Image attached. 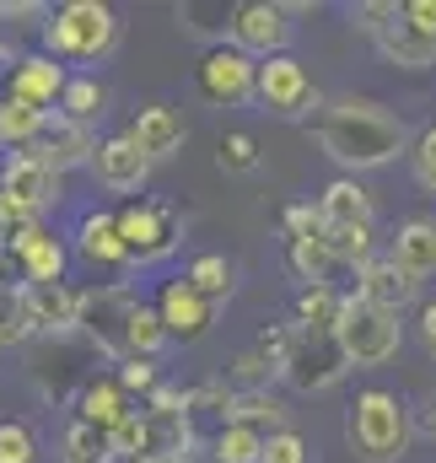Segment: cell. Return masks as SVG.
<instances>
[{
    "label": "cell",
    "instance_id": "obj_1",
    "mask_svg": "<svg viewBox=\"0 0 436 463\" xmlns=\"http://www.w3.org/2000/svg\"><path fill=\"white\" fill-rule=\"evenodd\" d=\"M313 135H318V146L328 156L345 167V178L388 167V162H399L415 146L404 118H393L372 98H334V103H324L318 118H313Z\"/></svg>",
    "mask_w": 436,
    "mask_h": 463
},
{
    "label": "cell",
    "instance_id": "obj_2",
    "mask_svg": "<svg viewBox=\"0 0 436 463\" xmlns=\"http://www.w3.org/2000/svg\"><path fill=\"white\" fill-rule=\"evenodd\" d=\"M113 43H118V16L103 0L49 5V16L38 22V49L54 54L60 65H98L113 54Z\"/></svg>",
    "mask_w": 436,
    "mask_h": 463
},
{
    "label": "cell",
    "instance_id": "obj_3",
    "mask_svg": "<svg viewBox=\"0 0 436 463\" xmlns=\"http://www.w3.org/2000/svg\"><path fill=\"white\" fill-rule=\"evenodd\" d=\"M410 404L393 388H361L345 415V442L361 463H399L410 453Z\"/></svg>",
    "mask_w": 436,
    "mask_h": 463
},
{
    "label": "cell",
    "instance_id": "obj_4",
    "mask_svg": "<svg viewBox=\"0 0 436 463\" xmlns=\"http://www.w3.org/2000/svg\"><path fill=\"white\" fill-rule=\"evenodd\" d=\"M334 340H339L350 366H383V361H393L399 345H404V324H399V313H383V307L361 302L355 291H345Z\"/></svg>",
    "mask_w": 436,
    "mask_h": 463
},
{
    "label": "cell",
    "instance_id": "obj_5",
    "mask_svg": "<svg viewBox=\"0 0 436 463\" xmlns=\"http://www.w3.org/2000/svg\"><path fill=\"white\" fill-rule=\"evenodd\" d=\"M194 87L205 103L216 109H242V103H259V60L242 54L237 43H211L194 65Z\"/></svg>",
    "mask_w": 436,
    "mask_h": 463
},
{
    "label": "cell",
    "instance_id": "obj_6",
    "mask_svg": "<svg viewBox=\"0 0 436 463\" xmlns=\"http://www.w3.org/2000/svg\"><path fill=\"white\" fill-rule=\"evenodd\" d=\"M355 16L372 33V43L383 49V60H393L399 71H431L436 65V38L415 33L404 22V0H366Z\"/></svg>",
    "mask_w": 436,
    "mask_h": 463
},
{
    "label": "cell",
    "instance_id": "obj_7",
    "mask_svg": "<svg viewBox=\"0 0 436 463\" xmlns=\"http://www.w3.org/2000/svg\"><path fill=\"white\" fill-rule=\"evenodd\" d=\"M226 43H237L253 60L291 54V11L275 0H237L226 5Z\"/></svg>",
    "mask_w": 436,
    "mask_h": 463
},
{
    "label": "cell",
    "instance_id": "obj_8",
    "mask_svg": "<svg viewBox=\"0 0 436 463\" xmlns=\"http://www.w3.org/2000/svg\"><path fill=\"white\" fill-rule=\"evenodd\" d=\"M113 216H118V232H124L129 264H162V259L178 248V237H184L178 211L162 205V200H129V205H118Z\"/></svg>",
    "mask_w": 436,
    "mask_h": 463
},
{
    "label": "cell",
    "instance_id": "obj_9",
    "mask_svg": "<svg viewBox=\"0 0 436 463\" xmlns=\"http://www.w3.org/2000/svg\"><path fill=\"white\" fill-rule=\"evenodd\" d=\"M345 350L334 335H318V329H297L291 324V350L280 361V377L297 388V393H328L339 377H345Z\"/></svg>",
    "mask_w": 436,
    "mask_h": 463
},
{
    "label": "cell",
    "instance_id": "obj_10",
    "mask_svg": "<svg viewBox=\"0 0 436 463\" xmlns=\"http://www.w3.org/2000/svg\"><path fill=\"white\" fill-rule=\"evenodd\" d=\"M259 103L280 118H302L318 109V87L297 54H275V60H259Z\"/></svg>",
    "mask_w": 436,
    "mask_h": 463
},
{
    "label": "cell",
    "instance_id": "obj_11",
    "mask_svg": "<svg viewBox=\"0 0 436 463\" xmlns=\"http://www.w3.org/2000/svg\"><path fill=\"white\" fill-rule=\"evenodd\" d=\"M65 87H71V71H65L54 54H43V49L16 54V60H11V71H5V98L33 103V109H43V114H49V109H60Z\"/></svg>",
    "mask_w": 436,
    "mask_h": 463
},
{
    "label": "cell",
    "instance_id": "obj_12",
    "mask_svg": "<svg viewBox=\"0 0 436 463\" xmlns=\"http://www.w3.org/2000/svg\"><path fill=\"white\" fill-rule=\"evenodd\" d=\"M140 307V297H129L124 286H98V291H81V318L76 329H87L98 350H109L113 361H124V329H129V313Z\"/></svg>",
    "mask_w": 436,
    "mask_h": 463
},
{
    "label": "cell",
    "instance_id": "obj_13",
    "mask_svg": "<svg viewBox=\"0 0 436 463\" xmlns=\"http://www.w3.org/2000/svg\"><path fill=\"white\" fill-rule=\"evenodd\" d=\"M151 307L162 313V324H167V340H184V345L205 340V335H211V324H216V302H205V297H200V291H194L184 275L162 280Z\"/></svg>",
    "mask_w": 436,
    "mask_h": 463
},
{
    "label": "cell",
    "instance_id": "obj_14",
    "mask_svg": "<svg viewBox=\"0 0 436 463\" xmlns=\"http://www.w3.org/2000/svg\"><path fill=\"white\" fill-rule=\"evenodd\" d=\"M22 335H65L81 318V297L71 286H16Z\"/></svg>",
    "mask_w": 436,
    "mask_h": 463
},
{
    "label": "cell",
    "instance_id": "obj_15",
    "mask_svg": "<svg viewBox=\"0 0 436 463\" xmlns=\"http://www.w3.org/2000/svg\"><path fill=\"white\" fill-rule=\"evenodd\" d=\"M0 194L16 200L27 216H43L49 205H60V173L43 167L33 151H16V156H5V167H0Z\"/></svg>",
    "mask_w": 436,
    "mask_h": 463
},
{
    "label": "cell",
    "instance_id": "obj_16",
    "mask_svg": "<svg viewBox=\"0 0 436 463\" xmlns=\"http://www.w3.org/2000/svg\"><path fill=\"white\" fill-rule=\"evenodd\" d=\"M355 297L372 302V307H383V313H404V307L421 297V280H415L393 253H377V259H366V264L355 269Z\"/></svg>",
    "mask_w": 436,
    "mask_h": 463
},
{
    "label": "cell",
    "instance_id": "obj_17",
    "mask_svg": "<svg viewBox=\"0 0 436 463\" xmlns=\"http://www.w3.org/2000/svg\"><path fill=\"white\" fill-rule=\"evenodd\" d=\"M92 178H98L109 194H135V189L151 178V162H146V151L129 140V129L103 135V146H98V156H92Z\"/></svg>",
    "mask_w": 436,
    "mask_h": 463
},
{
    "label": "cell",
    "instance_id": "obj_18",
    "mask_svg": "<svg viewBox=\"0 0 436 463\" xmlns=\"http://www.w3.org/2000/svg\"><path fill=\"white\" fill-rule=\"evenodd\" d=\"M11 259L22 269V286H65V242L43 227L11 237Z\"/></svg>",
    "mask_w": 436,
    "mask_h": 463
},
{
    "label": "cell",
    "instance_id": "obj_19",
    "mask_svg": "<svg viewBox=\"0 0 436 463\" xmlns=\"http://www.w3.org/2000/svg\"><path fill=\"white\" fill-rule=\"evenodd\" d=\"M98 135L87 129V124H71V118H49V129H43V140L33 146V156L43 162V167H54V173H71V167H92V156H98Z\"/></svg>",
    "mask_w": 436,
    "mask_h": 463
},
{
    "label": "cell",
    "instance_id": "obj_20",
    "mask_svg": "<svg viewBox=\"0 0 436 463\" xmlns=\"http://www.w3.org/2000/svg\"><path fill=\"white\" fill-rule=\"evenodd\" d=\"M129 140L146 151V162L156 167V162H167V156H178L184 151V140H189V124L178 109H167V103H151V109H140V114L129 118Z\"/></svg>",
    "mask_w": 436,
    "mask_h": 463
},
{
    "label": "cell",
    "instance_id": "obj_21",
    "mask_svg": "<svg viewBox=\"0 0 436 463\" xmlns=\"http://www.w3.org/2000/svg\"><path fill=\"white\" fill-rule=\"evenodd\" d=\"M135 415V399L118 377H87L81 393H76V420L98 426V431H118L124 420Z\"/></svg>",
    "mask_w": 436,
    "mask_h": 463
},
{
    "label": "cell",
    "instance_id": "obj_22",
    "mask_svg": "<svg viewBox=\"0 0 436 463\" xmlns=\"http://www.w3.org/2000/svg\"><path fill=\"white\" fill-rule=\"evenodd\" d=\"M76 253H81L87 264L124 269V264H129V248H124L118 216H113V211H92V216H81V227H76Z\"/></svg>",
    "mask_w": 436,
    "mask_h": 463
},
{
    "label": "cell",
    "instance_id": "obj_23",
    "mask_svg": "<svg viewBox=\"0 0 436 463\" xmlns=\"http://www.w3.org/2000/svg\"><path fill=\"white\" fill-rule=\"evenodd\" d=\"M388 253H393L415 280H431L436 275V216H410V222H399Z\"/></svg>",
    "mask_w": 436,
    "mask_h": 463
},
{
    "label": "cell",
    "instance_id": "obj_24",
    "mask_svg": "<svg viewBox=\"0 0 436 463\" xmlns=\"http://www.w3.org/2000/svg\"><path fill=\"white\" fill-rule=\"evenodd\" d=\"M49 118L43 109H33V103H16V98H5L0 92V146L16 156V151H33L38 140H43V129H49Z\"/></svg>",
    "mask_w": 436,
    "mask_h": 463
},
{
    "label": "cell",
    "instance_id": "obj_25",
    "mask_svg": "<svg viewBox=\"0 0 436 463\" xmlns=\"http://www.w3.org/2000/svg\"><path fill=\"white\" fill-rule=\"evenodd\" d=\"M226 420L232 426H253V431H286V404L270 393V388H237L232 404H226Z\"/></svg>",
    "mask_w": 436,
    "mask_h": 463
},
{
    "label": "cell",
    "instance_id": "obj_26",
    "mask_svg": "<svg viewBox=\"0 0 436 463\" xmlns=\"http://www.w3.org/2000/svg\"><path fill=\"white\" fill-rule=\"evenodd\" d=\"M318 216H324V227H361V222H372V194L355 178H334L318 194Z\"/></svg>",
    "mask_w": 436,
    "mask_h": 463
},
{
    "label": "cell",
    "instance_id": "obj_27",
    "mask_svg": "<svg viewBox=\"0 0 436 463\" xmlns=\"http://www.w3.org/2000/svg\"><path fill=\"white\" fill-rule=\"evenodd\" d=\"M184 280L205 297V302H226L232 291H237V264L226 259V253H194L189 259V269H184Z\"/></svg>",
    "mask_w": 436,
    "mask_h": 463
},
{
    "label": "cell",
    "instance_id": "obj_28",
    "mask_svg": "<svg viewBox=\"0 0 436 463\" xmlns=\"http://www.w3.org/2000/svg\"><path fill=\"white\" fill-rule=\"evenodd\" d=\"M109 109V87L98 81V76H71V87H65V98H60V118H71V124H98Z\"/></svg>",
    "mask_w": 436,
    "mask_h": 463
},
{
    "label": "cell",
    "instance_id": "obj_29",
    "mask_svg": "<svg viewBox=\"0 0 436 463\" xmlns=\"http://www.w3.org/2000/svg\"><path fill=\"white\" fill-rule=\"evenodd\" d=\"M205 458L211 463H259L264 458V431H253V426H221L216 437L205 442Z\"/></svg>",
    "mask_w": 436,
    "mask_h": 463
},
{
    "label": "cell",
    "instance_id": "obj_30",
    "mask_svg": "<svg viewBox=\"0 0 436 463\" xmlns=\"http://www.w3.org/2000/svg\"><path fill=\"white\" fill-rule=\"evenodd\" d=\"M60 463H118V458H113L109 431H98L87 420H71L60 431Z\"/></svg>",
    "mask_w": 436,
    "mask_h": 463
},
{
    "label": "cell",
    "instance_id": "obj_31",
    "mask_svg": "<svg viewBox=\"0 0 436 463\" xmlns=\"http://www.w3.org/2000/svg\"><path fill=\"white\" fill-rule=\"evenodd\" d=\"M162 345H167V324H162V313H156L151 302H140V307L129 313V329H124V361H129V355L156 361Z\"/></svg>",
    "mask_w": 436,
    "mask_h": 463
},
{
    "label": "cell",
    "instance_id": "obj_32",
    "mask_svg": "<svg viewBox=\"0 0 436 463\" xmlns=\"http://www.w3.org/2000/svg\"><path fill=\"white\" fill-rule=\"evenodd\" d=\"M339 302H345V291H334V286H302V291H297V329L334 335V324H339Z\"/></svg>",
    "mask_w": 436,
    "mask_h": 463
},
{
    "label": "cell",
    "instance_id": "obj_33",
    "mask_svg": "<svg viewBox=\"0 0 436 463\" xmlns=\"http://www.w3.org/2000/svg\"><path fill=\"white\" fill-rule=\"evenodd\" d=\"M286 264L297 269V280H302V286H328L334 253L324 248V237H302V242H286Z\"/></svg>",
    "mask_w": 436,
    "mask_h": 463
},
{
    "label": "cell",
    "instance_id": "obj_34",
    "mask_svg": "<svg viewBox=\"0 0 436 463\" xmlns=\"http://www.w3.org/2000/svg\"><path fill=\"white\" fill-rule=\"evenodd\" d=\"M324 248L334 253V264H366V259H377L372 253V222H361V227H324Z\"/></svg>",
    "mask_w": 436,
    "mask_h": 463
},
{
    "label": "cell",
    "instance_id": "obj_35",
    "mask_svg": "<svg viewBox=\"0 0 436 463\" xmlns=\"http://www.w3.org/2000/svg\"><path fill=\"white\" fill-rule=\"evenodd\" d=\"M216 162H221V173H253V167H259V140H253L248 129H232V135H221Z\"/></svg>",
    "mask_w": 436,
    "mask_h": 463
},
{
    "label": "cell",
    "instance_id": "obj_36",
    "mask_svg": "<svg viewBox=\"0 0 436 463\" xmlns=\"http://www.w3.org/2000/svg\"><path fill=\"white\" fill-rule=\"evenodd\" d=\"M0 463H38V437L27 420H0Z\"/></svg>",
    "mask_w": 436,
    "mask_h": 463
},
{
    "label": "cell",
    "instance_id": "obj_37",
    "mask_svg": "<svg viewBox=\"0 0 436 463\" xmlns=\"http://www.w3.org/2000/svg\"><path fill=\"white\" fill-rule=\"evenodd\" d=\"M124 388H129V399L140 393V399H151L156 388H162V372H156V361H140V355H129V361H118V372H113Z\"/></svg>",
    "mask_w": 436,
    "mask_h": 463
},
{
    "label": "cell",
    "instance_id": "obj_38",
    "mask_svg": "<svg viewBox=\"0 0 436 463\" xmlns=\"http://www.w3.org/2000/svg\"><path fill=\"white\" fill-rule=\"evenodd\" d=\"M280 232H286V242H302V237H324V216H318V205H308V200L286 205V211H280Z\"/></svg>",
    "mask_w": 436,
    "mask_h": 463
},
{
    "label": "cell",
    "instance_id": "obj_39",
    "mask_svg": "<svg viewBox=\"0 0 436 463\" xmlns=\"http://www.w3.org/2000/svg\"><path fill=\"white\" fill-rule=\"evenodd\" d=\"M259 463H313V453H308V442H302V431H270L264 437V458Z\"/></svg>",
    "mask_w": 436,
    "mask_h": 463
},
{
    "label": "cell",
    "instance_id": "obj_40",
    "mask_svg": "<svg viewBox=\"0 0 436 463\" xmlns=\"http://www.w3.org/2000/svg\"><path fill=\"white\" fill-rule=\"evenodd\" d=\"M410 173H415L421 189H431L436 194V124L415 135V146H410Z\"/></svg>",
    "mask_w": 436,
    "mask_h": 463
},
{
    "label": "cell",
    "instance_id": "obj_41",
    "mask_svg": "<svg viewBox=\"0 0 436 463\" xmlns=\"http://www.w3.org/2000/svg\"><path fill=\"white\" fill-rule=\"evenodd\" d=\"M404 22H410L415 33L436 38V0H404Z\"/></svg>",
    "mask_w": 436,
    "mask_h": 463
},
{
    "label": "cell",
    "instance_id": "obj_42",
    "mask_svg": "<svg viewBox=\"0 0 436 463\" xmlns=\"http://www.w3.org/2000/svg\"><path fill=\"white\" fill-rule=\"evenodd\" d=\"M232 372H237V377H242V388H259V377H264V372H275V366H270V361H264V355H259V350H242V355H237V366H232Z\"/></svg>",
    "mask_w": 436,
    "mask_h": 463
},
{
    "label": "cell",
    "instance_id": "obj_43",
    "mask_svg": "<svg viewBox=\"0 0 436 463\" xmlns=\"http://www.w3.org/2000/svg\"><path fill=\"white\" fill-rule=\"evenodd\" d=\"M16 340H22V318H16V297H11V302L0 297V350H5V345H16Z\"/></svg>",
    "mask_w": 436,
    "mask_h": 463
},
{
    "label": "cell",
    "instance_id": "obj_44",
    "mask_svg": "<svg viewBox=\"0 0 436 463\" xmlns=\"http://www.w3.org/2000/svg\"><path fill=\"white\" fill-rule=\"evenodd\" d=\"M415 329H421V345L436 355V297L426 302V307H421V324H415Z\"/></svg>",
    "mask_w": 436,
    "mask_h": 463
},
{
    "label": "cell",
    "instance_id": "obj_45",
    "mask_svg": "<svg viewBox=\"0 0 436 463\" xmlns=\"http://www.w3.org/2000/svg\"><path fill=\"white\" fill-rule=\"evenodd\" d=\"M421 426H426V431H431V437H436V393H431V399H426V410H421Z\"/></svg>",
    "mask_w": 436,
    "mask_h": 463
},
{
    "label": "cell",
    "instance_id": "obj_46",
    "mask_svg": "<svg viewBox=\"0 0 436 463\" xmlns=\"http://www.w3.org/2000/svg\"><path fill=\"white\" fill-rule=\"evenodd\" d=\"M135 463H184V458H135Z\"/></svg>",
    "mask_w": 436,
    "mask_h": 463
},
{
    "label": "cell",
    "instance_id": "obj_47",
    "mask_svg": "<svg viewBox=\"0 0 436 463\" xmlns=\"http://www.w3.org/2000/svg\"><path fill=\"white\" fill-rule=\"evenodd\" d=\"M184 463H211V458H184Z\"/></svg>",
    "mask_w": 436,
    "mask_h": 463
},
{
    "label": "cell",
    "instance_id": "obj_48",
    "mask_svg": "<svg viewBox=\"0 0 436 463\" xmlns=\"http://www.w3.org/2000/svg\"><path fill=\"white\" fill-rule=\"evenodd\" d=\"M0 22H5V5H0Z\"/></svg>",
    "mask_w": 436,
    "mask_h": 463
}]
</instances>
